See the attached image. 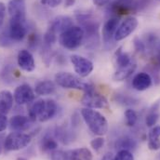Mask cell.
Masks as SVG:
<instances>
[{"mask_svg":"<svg viewBox=\"0 0 160 160\" xmlns=\"http://www.w3.org/2000/svg\"><path fill=\"white\" fill-rule=\"evenodd\" d=\"M77 19L82 25L84 31V40L88 48H95L99 46L100 36L99 28L100 23L92 18L89 13H79L77 15Z\"/></svg>","mask_w":160,"mask_h":160,"instance_id":"obj_1","label":"cell"},{"mask_svg":"<svg viewBox=\"0 0 160 160\" xmlns=\"http://www.w3.org/2000/svg\"><path fill=\"white\" fill-rule=\"evenodd\" d=\"M81 116L94 134L102 136L108 131V122L100 112L90 108H84L81 110Z\"/></svg>","mask_w":160,"mask_h":160,"instance_id":"obj_2","label":"cell"},{"mask_svg":"<svg viewBox=\"0 0 160 160\" xmlns=\"http://www.w3.org/2000/svg\"><path fill=\"white\" fill-rule=\"evenodd\" d=\"M55 82L58 86L63 88H73V89H81L85 92L94 91V87L87 82L80 79V78L68 73L61 72L55 76Z\"/></svg>","mask_w":160,"mask_h":160,"instance_id":"obj_3","label":"cell"},{"mask_svg":"<svg viewBox=\"0 0 160 160\" xmlns=\"http://www.w3.org/2000/svg\"><path fill=\"white\" fill-rule=\"evenodd\" d=\"M60 44L67 49H75L84 41V31L81 27L72 26L59 37Z\"/></svg>","mask_w":160,"mask_h":160,"instance_id":"obj_4","label":"cell"},{"mask_svg":"<svg viewBox=\"0 0 160 160\" xmlns=\"http://www.w3.org/2000/svg\"><path fill=\"white\" fill-rule=\"evenodd\" d=\"M31 141L32 137L30 134L15 131L6 137L4 147L8 151H18L29 145Z\"/></svg>","mask_w":160,"mask_h":160,"instance_id":"obj_5","label":"cell"},{"mask_svg":"<svg viewBox=\"0 0 160 160\" xmlns=\"http://www.w3.org/2000/svg\"><path fill=\"white\" fill-rule=\"evenodd\" d=\"M82 104L86 106V108L90 109H102L108 106V102L106 98L97 92H85V95L82 98Z\"/></svg>","mask_w":160,"mask_h":160,"instance_id":"obj_6","label":"cell"},{"mask_svg":"<svg viewBox=\"0 0 160 160\" xmlns=\"http://www.w3.org/2000/svg\"><path fill=\"white\" fill-rule=\"evenodd\" d=\"M71 62L74 66L75 72L80 78H87L93 70V63L88 59L80 56V55H72Z\"/></svg>","mask_w":160,"mask_h":160,"instance_id":"obj_7","label":"cell"},{"mask_svg":"<svg viewBox=\"0 0 160 160\" xmlns=\"http://www.w3.org/2000/svg\"><path fill=\"white\" fill-rule=\"evenodd\" d=\"M138 26V20L135 17H128L126 18L117 29L115 34V41H121L128 38L131 33L135 31Z\"/></svg>","mask_w":160,"mask_h":160,"instance_id":"obj_8","label":"cell"},{"mask_svg":"<svg viewBox=\"0 0 160 160\" xmlns=\"http://www.w3.org/2000/svg\"><path fill=\"white\" fill-rule=\"evenodd\" d=\"M13 97H14V101L17 104L23 105V104L29 103L34 101L35 91L29 85L22 84L15 89Z\"/></svg>","mask_w":160,"mask_h":160,"instance_id":"obj_9","label":"cell"},{"mask_svg":"<svg viewBox=\"0 0 160 160\" xmlns=\"http://www.w3.org/2000/svg\"><path fill=\"white\" fill-rule=\"evenodd\" d=\"M26 20L20 19H10L8 33L13 41H21L24 38L27 34V27L25 24Z\"/></svg>","mask_w":160,"mask_h":160,"instance_id":"obj_10","label":"cell"},{"mask_svg":"<svg viewBox=\"0 0 160 160\" xmlns=\"http://www.w3.org/2000/svg\"><path fill=\"white\" fill-rule=\"evenodd\" d=\"M135 9V0H115L109 6V11L116 16L128 14Z\"/></svg>","mask_w":160,"mask_h":160,"instance_id":"obj_11","label":"cell"},{"mask_svg":"<svg viewBox=\"0 0 160 160\" xmlns=\"http://www.w3.org/2000/svg\"><path fill=\"white\" fill-rule=\"evenodd\" d=\"M119 25V21L118 17L110 18L104 23L102 27V40L105 46H110L115 40V34ZM111 47V46H110Z\"/></svg>","mask_w":160,"mask_h":160,"instance_id":"obj_12","label":"cell"},{"mask_svg":"<svg viewBox=\"0 0 160 160\" xmlns=\"http://www.w3.org/2000/svg\"><path fill=\"white\" fill-rule=\"evenodd\" d=\"M8 11L10 19L26 20V7L24 0H10L8 5Z\"/></svg>","mask_w":160,"mask_h":160,"instance_id":"obj_13","label":"cell"},{"mask_svg":"<svg viewBox=\"0 0 160 160\" xmlns=\"http://www.w3.org/2000/svg\"><path fill=\"white\" fill-rule=\"evenodd\" d=\"M18 65L25 72H33L36 68V63L32 53L27 49H22L18 53Z\"/></svg>","mask_w":160,"mask_h":160,"instance_id":"obj_14","label":"cell"},{"mask_svg":"<svg viewBox=\"0 0 160 160\" xmlns=\"http://www.w3.org/2000/svg\"><path fill=\"white\" fill-rule=\"evenodd\" d=\"M73 25V21L68 16H58L55 19L52 20L50 22V25L48 28L53 30L56 34L61 35L69 28H71Z\"/></svg>","mask_w":160,"mask_h":160,"instance_id":"obj_15","label":"cell"},{"mask_svg":"<svg viewBox=\"0 0 160 160\" xmlns=\"http://www.w3.org/2000/svg\"><path fill=\"white\" fill-rule=\"evenodd\" d=\"M152 85V78L147 73H139L132 79V87L138 91H143Z\"/></svg>","mask_w":160,"mask_h":160,"instance_id":"obj_16","label":"cell"},{"mask_svg":"<svg viewBox=\"0 0 160 160\" xmlns=\"http://www.w3.org/2000/svg\"><path fill=\"white\" fill-rule=\"evenodd\" d=\"M33 121L30 119L29 117H25V116H14L11 118V119L9 120V127L11 129L15 130V131H24L27 128H29L31 123Z\"/></svg>","mask_w":160,"mask_h":160,"instance_id":"obj_17","label":"cell"},{"mask_svg":"<svg viewBox=\"0 0 160 160\" xmlns=\"http://www.w3.org/2000/svg\"><path fill=\"white\" fill-rule=\"evenodd\" d=\"M65 160H92V153L86 147L65 152Z\"/></svg>","mask_w":160,"mask_h":160,"instance_id":"obj_18","label":"cell"},{"mask_svg":"<svg viewBox=\"0 0 160 160\" xmlns=\"http://www.w3.org/2000/svg\"><path fill=\"white\" fill-rule=\"evenodd\" d=\"M58 111V106L55 101L53 100H47L45 102V106L43 108V111L41 112L38 118L40 122H46L48 120L51 119Z\"/></svg>","mask_w":160,"mask_h":160,"instance_id":"obj_19","label":"cell"},{"mask_svg":"<svg viewBox=\"0 0 160 160\" xmlns=\"http://www.w3.org/2000/svg\"><path fill=\"white\" fill-rule=\"evenodd\" d=\"M14 97L12 93L8 90L0 91V113L6 115L8 114L13 105Z\"/></svg>","mask_w":160,"mask_h":160,"instance_id":"obj_20","label":"cell"},{"mask_svg":"<svg viewBox=\"0 0 160 160\" xmlns=\"http://www.w3.org/2000/svg\"><path fill=\"white\" fill-rule=\"evenodd\" d=\"M136 67H137V64L133 61L128 65H126V66L118 68V70L114 74V79L116 80V81H123V80H126L135 72Z\"/></svg>","mask_w":160,"mask_h":160,"instance_id":"obj_21","label":"cell"},{"mask_svg":"<svg viewBox=\"0 0 160 160\" xmlns=\"http://www.w3.org/2000/svg\"><path fill=\"white\" fill-rule=\"evenodd\" d=\"M56 90V86L54 82L50 80H44L40 81L35 88V92L38 95H50L54 93Z\"/></svg>","mask_w":160,"mask_h":160,"instance_id":"obj_22","label":"cell"},{"mask_svg":"<svg viewBox=\"0 0 160 160\" xmlns=\"http://www.w3.org/2000/svg\"><path fill=\"white\" fill-rule=\"evenodd\" d=\"M137 147V142L133 138L129 136H123L120 137L116 142V148L118 150H127V151H133Z\"/></svg>","mask_w":160,"mask_h":160,"instance_id":"obj_23","label":"cell"},{"mask_svg":"<svg viewBox=\"0 0 160 160\" xmlns=\"http://www.w3.org/2000/svg\"><path fill=\"white\" fill-rule=\"evenodd\" d=\"M39 145L42 152H52L54 150H57L58 142L53 136L47 134L41 139Z\"/></svg>","mask_w":160,"mask_h":160,"instance_id":"obj_24","label":"cell"},{"mask_svg":"<svg viewBox=\"0 0 160 160\" xmlns=\"http://www.w3.org/2000/svg\"><path fill=\"white\" fill-rule=\"evenodd\" d=\"M159 107V102H157L152 106V108L150 109L149 114H148V115L146 116V118H145L146 126H148V127H153V126H155V125L157 124V122L158 121L160 117Z\"/></svg>","mask_w":160,"mask_h":160,"instance_id":"obj_25","label":"cell"},{"mask_svg":"<svg viewBox=\"0 0 160 160\" xmlns=\"http://www.w3.org/2000/svg\"><path fill=\"white\" fill-rule=\"evenodd\" d=\"M45 100H37L29 108V118L32 121H36L38 118L41 112L43 111V108L45 106Z\"/></svg>","mask_w":160,"mask_h":160,"instance_id":"obj_26","label":"cell"},{"mask_svg":"<svg viewBox=\"0 0 160 160\" xmlns=\"http://www.w3.org/2000/svg\"><path fill=\"white\" fill-rule=\"evenodd\" d=\"M54 135H55V138L59 139L63 143H68L69 142L73 141V139H74V137H72V132L63 127L56 128V129L54 131Z\"/></svg>","mask_w":160,"mask_h":160,"instance_id":"obj_27","label":"cell"},{"mask_svg":"<svg viewBox=\"0 0 160 160\" xmlns=\"http://www.w3.org/2000/svg\"><path fill=\"white\" fill-rule=\"evenodd\" d=\"M116 61H117V64H118V68L128 65L130 62H133V60L131 59V57L129 56L128 53L122 51V48H119L118 49V51L116 52Z\"/></svg>","mask_w":160,"mask_h":160,"instance_id":"obj_28","label":"cell"},{"mask_svg":"<svg viewBox=\"0 0 160 160\" xmlns=\"http://www.w3.org/2000/svg\"><path fill=\"white\" fill-rule=\"evenodd\" d=\"M125 118H126V123L128 127H134L138 120V115L134 110L128 109L125 112Z\"/></svg>","mask_w":160,"mask_h":160,"instance_id":"obj_29","label":"cell"},{"mask_svg":"<svg viewBox=\"0 0 160 160\" xmlns=\"http://www.w3.org/2000/svg\"><path fill=\"white\" fill-rule=\"evenodd\" d=\"M116 100L118 102H119L123 105H133L138 102V101L134 98L128 97L127 95H122V94H118L116 95Z\"/></svg>","mask_w":160,"mask_h":160,"instance_id":"obj_30","label":"cell"},{"mask_svg":"<svg viewBox=\"0 0 160 160\" xmlns=\"http://www.w3.org/2000/svg\"><path fill=\"white\" fill-rule=\"evenodd\" d=\"M56 40H57V34L53 30L48 28L47 30V32L45 33V35H44V42H45V44L48 47H49L50 45L55 43Z\"/></svg>","mask_w":160,"mask_h":160,"instance_id":"obj_31","label":"cell"},{"mask_svg":"<svg viewBox=\"0 0 160 160\" xmlns=\"http://www.w3.org/2000/svg\"><path fill=\"white\" fill-rule=\"evenodd\" d=\"M13 40L10 38L8 30H5L0 35V46L1 47H9L13 44Z\"/></svg>","mask_w":160,"mask_h":160,"instance_id":"obj_32","label":"cell"},{"mask_svg":"<svg viewBox=\"0 0 160 160\" xmlns=\"http://www.w3.org/2000/svg\"><path fill=\"white\" fill-rule=\"evenodd\" d=\"M152 63L156 69H160V45H158L155 49L152 50Z\"/></svg>","mask_w":160,"mask_h":160,"instance_id":"obj_33","label":"cell"},{"mask_svg":"<svg viewBox=\"0 0 160 160\" xmlns=\"http://www.w3.org/2000/svg\"><path fill=\"white\" fill-rule=\"evenodd\" d=\"M114 160H134V157L130 151L120 150L114 158Z\"/></svg>","mask_w":160,"mask_h":160,"instance_id":"obj_34","label":"cell"},{"mask_svg":"<svg viewBox=\"0 0 160 160\" xmlns=\"http://www.w3.org/2000/svg\"><path fill=\"white\" fill-rule=\"evenodd\" d=\"M90 145L95 151L99 152L104 145V139L102 137H97L90 142Z\"/></svg>","mask_w":160,"mask_h":160,"instance_id":"obj_35","label":"cell"},{"mask_svg":"<svg viewBox=\"0 0 160 160\" xmlns=\"http://www.w3.org/2000/svg\"><path fill=\"white\" fill-rule=\"evenodd\" d=\"M133 45H134V48L135 49L138 51V52H144L145 49H146V46L144 44V42L142 40H141L139 38H135L133 40Z\"/></svg>","mask_w":160,"mask_h":160,"instance_id":"obj_36","label":"cell"},{"mask_svg":"<svg viewBox=\"0 0 160 160\" xmlns=\"http://www.w3.org/2000/svg\"><path fill=\"white\" fill-rule=\"evenodd\" d=\"M160 137V126H155L148 133V141L149 140H158Z\"/></svg>","mask_w":160,"mask_h":160,"instance_id":"obj_37","label":"cell"},{"mask_svg":"<svg viewBox=\"0 0 160 160\" xmlns=\"http://www.w3.org/2000/svg\"><path fill=\"white\" fill-rule=\"evenodd\" d=\"M51 160H65V152L62 150H54L50 153Z\"/></svg>","mask_w":160,"mask_h":160,"instance_id":"obj_38","label":"cell"},{"mask_svg":"<svg viewBox=\"0 0 160 160\" xmlns=\"http://www.w3.org/2000/svg\"><path fill=\"white\" fill-rule=\"evenodd\" d=\"M38 37L37 34H31L28 38V43H29V48H36L38 44Z\"/></svg>","mask_w":160,"mask_h":160,"instance_id":"obj_39","label":"cell"},{"mask_svg":"<svg viewBox=\"0 0 160 160\" xmlns=\"http://www.w3.org/2000/svg\"><path fill=\"white\" fill-rule=\"evenodd\" d=\"M40 2L44 6L49 8H56L62 2V0H40Z\"/></svg>","mask_w":160,"mask_h":160,"instance_id":"obj_40","label":"cell"},{"mask_svg":"<svg viewBox=\"0 0 160 160\" xmlns=\"http://www.w3.org/2000/svg\"><path fill=\"white\" fill-rule=\"evenodd\" d=\"M148 147L150 150L157 151L160 149V141L159 139L158 140H149L148 141Z\"/></svg>","mask_w":160,"mask_h":160,"instance_id":"obj_41","label":"cell"},{"mask_svg":"<svg viewBox=\"0 0 160 160\" xmlns=\"http://www.w3.org/2000/svg\"><path fill=\"white\" fill-rule=\"evenodd\" d=\"M7 127H8V118L4 114L0 113V132L4 131L7 128Z\"/></svg>","mask_w":160,"mask_h":160,"instance_id":"obj_42","label":"cell"},{"mask_svg":"<svg viewBox=\"0 0 160 160\" xmlns=\"http://www.w3.org/2000/svg\"><path fill=\"white\" fill-rule=\"evenodd\" d=\"M5 15H6V6L4 5V3L0 2V25H2L4 22Z\"/></svg>","mask_w":160,"mask_h":160,"instance_id":"obj_43","label":"cell"},{"mask_svg":"<svg viewBox=\"0 0 160 160\" xmlns=\"http://www.w3.org/2000/svg\"><path fill=\"white\" fill-rule=\"evenodd\" d=\"M93 1V4L97 7H103V6H106L110 3L111 0H92Z\"/></svg>","mask_w":160,"mask_h":160,"instance_id":"obj_44","label":"cell"},{"mask_svg":"<svg viewBox=\"0 0 160 160\" xmlns=\"http://www.w3.org/2000/svg\"><path fill=\"white\" fill-rule=\"evenodd\" d=\"M5 139H6L5 135L2 134V133H0V155H1V153H2V150H3V147H4Z\"/></svg>","mask_w":160,"mask_h":160,"instance_id":"obj_45","label":"cell"},{"mask_svg":"<svg viewBox=\"0 0 160 160\" xmlns=\"http://www.w3.org/2000/svg\"><path fill=\"white\" fill-rule=\"evenodd\" d=\"M114 156H113V154L112 153H107V154H105L103 157H102V160H114Z\"/></svg>","mask_w":160,"mask_h":160,"instance_id":"obj_46","label":"cell"},{"mask_svg":"<svg viewBox=\"0 0 160 160\" xmlns=\"http://www.w3.org/2000/svg\"><path fill=\"white\" fill-rule=\"evenodd\" d=\"M76 3V0H65L64 4L66 7H72Z\"/></svg>","mask_w":160,"mask_h":160,"instance_id":"obj_47","label":"cell"},{"mask_svg":"<svg viewBox=\"0 0 160 160\" xmlns=\"http://www.w3.org/2000/svg\"><path fill=\"white\" fill-rule=\"evenodd\" d=\"M158 1H160V0H158Z\"/></svg>","mask_w":160,"mask_h":160,"instance_id":"obj_48","label":"cell"}]
</instances>
